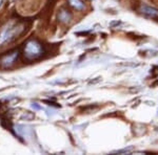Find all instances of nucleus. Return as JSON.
Segmentation results:
<instances>
[{"label": "nucleus", "instance_id": "1", "mask_svg": "<svg viewBox=\"0 0 158 155\" xmlns=\"http://www.w3.org/2000/svg\"><path fill=\"white\" fill-rule=\"evenodd\" d=\"M27 24L23 21H10L0 30V45L14 41L25 32Z\"/></svg>", "mask_w": 158, "mask_h": 155}, {"label": "nucleus", "instance_id": "2", "mask_svg": "<svg viewBox=\"0 0 158 155\" xmlns=\"http://www.w3.org/2000/svg\"><path fill=\"white\" fill-rule=\"evenodd\" d=\"M23 54L27 60H36L44 54V47L38 40H30L25 44Z\"/></svg>", "mask_w": 158, "mask_h": 155}, {"label": "nucleus", "instance_id": "5", "mask_svg": "<svg viewBox=\"0 0 158 155\" xmlns=\"http://www.w3.org/2000/svg\"><path fill=\"white\" fill-rule=\"evenodd\" d=\"M70 18H71V14L69 13L68 10H65V9H62L59 12V14H58V19L62 22H68L69 20H70Z\"/></svg>", "mask_w": 158, "mask_h": 155}, {"label": "nucleus", "instance_id": "3", "mask_svg": "<svg viewBox=\"0 0 158 155\" xmlns=\"http://www.w3.org/2000/svg\"><path fill=\"white\" fill-rule=\"evenodd\" d=\"M19 57V49H14L6 55H2L0 57V66L3 68H9L15 64Z\"/></svg>", "mask_w": 158, "mask_h": 155}, {"label": "nucleus", "instance_id": "4", "mask_svg": "<svg viewBox=\"0 0 158 155\" xmlns=\"http://www.w3.org/2000/svg\"><path fill=\"white\" fill-rule=\"evenodd\" d=\"M139 11L143 15L150 17V18H153V19L158 18V10H156L155 7L148 6H141Z\"/></svg>", "mask_w": 158, "mask_h": 155}, {"label": "nucleus", "instance_id": "6", "mask_svg": "<svg viewBox=\"0 0 158 155\" xmlns=\"http://www.w3.org/2000/svg\"><path fill=\"white\" fill-rule=\"evenodd\" d=\"M69 2L76 10H82L85 7V4H83V2L81 0H69Z\"/></svg>", "mask_w": 158, "mask_h": 155}, {"label": "nucleus", "instance_id": "7", "mask_svg": "<svg viewBox=\"0 0 158 155\" xmlns=\"http://www.w3.org/2000/svg\"><path fill=\"white\" fill-rule=\"evenodd\" d=\"M1 3H2V0H0V6H1Z\"/></svg>", "mask_w": 158, "mask_h": 155}]
</instances>
